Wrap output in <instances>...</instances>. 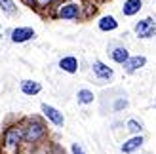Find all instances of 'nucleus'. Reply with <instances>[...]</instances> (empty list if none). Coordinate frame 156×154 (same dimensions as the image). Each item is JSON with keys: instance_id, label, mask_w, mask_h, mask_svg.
I'll use <instances>...</instances> for the list:
<instances>
[{"instance_id": "1a4fd4ad", "label": "nucleus", "mask_w": 156, "mask_h": 154, "mask_svg": "<svg viewBox=\"0 0 156 154\" xmlns=\"http://www.w3.org/2000/svg\"><path fill=\"white\" fill-rule=\"evenodd\" d=\"M143 67H147V57L145 55H129V59L122 65L126 74H135L137 71H141Z\"/></svg>"}, {"instance_id": "0eeeda50", "label": "nucleus", "mask_w": 156, "mask_h": 154, "mask_svg": "<svg viewBox=\"0 0 156 154\" xmlns=\"http://www.w3.org/2000/svg\"><path fill=\"white\" fill-rule=\"evenodd\" d=\"M90 68H91V74L95 76L99 82H108V80L114 78V68L108 67L105 61H101V59H93Z\"/></svg>"}, {"instance_id": "20e7f679", "label": "nucleus", "mask_w": 156, "mask_h": 154, "mask_svg": "<svg viewBox=\"0 0 156 154\" xmlns=\"http://www.w3.org/2000/svg\"><path fill=\"white\" fill-rule=\"evenodd\" d=\"M133 34L139 40H151L156 36V17L147 15V17L139 19L133 23Z\"/></svg>"}, {"instance_id": "f3484780", "label": "nucleus", "mask_w": 156, "mask_h": 154, "mask_svg": "<svg viewBox=\"0 0 156 154\" xmlns=\"http://www.w3.org/2000/svg\"><path fill=\"white\" fill-rule=\"evenodd\" d=\"M126 129H128L131 135H139V133H143L145 126H143V122H141V120H137V118H129V120L126 122Z\"/></svg>"}, {"instance_id": "f03ea898", "label": "nucleus", "mask_w": 156, "mask_h": 154, "mask_svg": "<svg viewBox=\"0 0 156 154\" xmlns=\"http://www.w3.org/2000/svg\"><path fill=\"white\" fill-rule=\"evenodd\" d=\"M21 128H23V143L33 147L38 141H42L46 137V122L40 116H29L21 122Z\"/></svg>"}, {"instance_id": "9d476101", "label": "nucleus", "mask_w": 156, "mask_h": 154, "mask_svg": "<svg viewBox=\"0 0 156 154\" xmlns=\"http://www.w3.org/2000/svg\"><path fill=\"white\" fill-rule=\"evenodd\" d=\"M143 143H145V137H143V133H139V135H131L129 139H126V141L122 143L120 150H122L124 154H135L139 149L143 147Z\"/></svg>"}, {"instance_id": "b1692460", "label": "nucleus", "mask_w": 156, "mask_h": 154, "mask_svg": "<svg viewBox=\"0 0 156 154\" xmlns=\"http://www.w3.org/2000/svg\"><path fill=\"white\" fill-rule=\"evenodd\" d=\"M154 2H156V0H154Z\"/></svg>"}, {"instance_id": "ddd939ff", "label": "nucleus", "mask_w": 156, "mask_h": 154, "mask_svg": "<svg viewBox=\"0 0 156 154\" xmlns=\"http://www.w3.org/2000/svg\"><path fill=\"white\" fill-rule=\"evenodd\" d=\"M97 29L101 33H114V30L118 29V19H116L114 15H111V13L101 15L97 19Z\"/></svg>"}, {"instance_id": "423d86ee", "label": "nucleus", "mask_w": 156, "mask_h": 154, "mask_svg": "<svg viewBox=\"0 0 156 154\" xmlns=\"http://www.w3.org/2000/svg\"><path fill=\"white\" fill-rule=\"evenodd\" d=\"M8 38H10L12 44H25L36 38V33L33 27H13L10 33H8Z\"/></svg>"}, {"instance_id": "4468645a", "label": "nucleus", "mask_w": 156, "mask_h": 154, "mask_svg": "<svg viewBox=\"0 0 156 154\" xmlns=\"http://www.w3.org/2000/svg\"><path fill=\"white\" fill-rule=\"evenodd\" d=\"M19 89H21L23 95L34 97V95H38V93L42 91V84L36 82V80H21V82H19Z\"/></svg>"}, {"instance_id": "2eb2a0df", "label": "nucleus", "mask_w": 156, "mask_h": 154, "mask_svg": "<svg viewBox=\"0 0 156 154\" xmlns=\"http://www.w3.org/2000/svg\"><path fill=\"white\" fill-rule=\"evenodd\" d=\"M0 12L4 15H10V17H15L19 15V8L15 0H0Z\"/></svg>"}, {"instance_id": "39448f33", "label": "nucleus", "mask_w": 156, "mask_h": 154, "mask_svg": "<svg viewBox=\"0 0 156 154\" xmlns=\"http://www.w3.org/2000/svg\"><path fill=\"white\" fill-rule=\"evenodd\" d=\"M40 110H42L44 120H48L51 126H55V128H63L65 126V114L61 112L57 107L48 105V103H42L40 105Z\"/></svg>"}, {"instance_id": "412c9836", "label": "nucleus", "mask_w": 156, "mask_h": 154, "mask_svg": "<svg viewBox=\"0 0 156 154\" xmlns=\"http://www.w3.org/2000/svg\"><path fill=\"white\" fill-rule=\"evenodd\" d=\"M21 2L25 4V6H29V8H33V6H34V0H21Z\"/></svg>"}, {"instance_id": "dca6fc26", "label": "nucleus", "mask_w": 156, "mask_h": 154, "mask_svg": "<svg viewBox=\"0 0 156 154\" xmlns=\"http://www.w3.org/2000/svg\"><path fill=\"white\" fill-rule=\"evenodd\" d=\"M93 101H95V95H93V91L88 89V88H82L76 91V103L78 105H91Z\"/></svg>"}, {"instance_id": "f8f14e48", "label": "nucleus", "mask_w": 156, "mask_h": 154, "mask_svg": "<svg viewBox=\"0 0 156 154\" xmlns=\"http://www.w3.org/2000/svg\"><path fill=\"white\" fill-rule=\"evenodd\" d=\"M141 10H143V0H124L120 8L124 17H135Z\"/></svg>"}, {"instance_id": "9b49d317", "label": "nucleus", "mask_w": 156, "mask_h": 154, "mask_svg": "<svg viewBox=\"0 0 156 154\" xmlns=\"http://www.w3.org/2000/svg\"><path fill=\"white\" fill-rule=\"evenodd\" d=\"M57 67L67 74H76L78 68H80V61H78V57H74V55H63L57 61Z\"/></svg>"}, {"instance_id": "7ed1b4c3", "label": "nucleus", "mask_w": 156, "mask_h": 154, "mask_svg": "<svg viewBox=\"0 0 156 154\" xmlns=\"http://www.w3.org/2000/svg\"><path fill=\"white\" fill-rule=\"evenodd\" d=\"M23 145V128L21 124L8 126L0 139V154H19Z\"/></svg>"}, {"instance_id": "5701e85b", "label": "nucleus", "mask_w": 156, "mask_h": 154, "mask_svg": "<svg viewBox=\"0 0 156 154\" xmlns=\"http://www.w3.org/2000/svg\"><path fill=\"white\" fill-rule=\"evenodd\" d=\"M154 109H156V103H154Z\"/></svg>"}, {"instance_id": "aec40b11", "label": "nucleus", "mask_w": 156, "mask_h": 154, "mask_svg": "<svg viewBox=\"0 0 156 154\" xmlns=\"http://www.w3.org/2000/svg\"><path fill=\"white\" fill-rule=\"evenodd\" d=\"M71 154H86V150L82 149L80 143H73L71 145Z\"/></svg>"}, {"instance_id": "f257e3e1", "label": "nucleus", "mask_w": 156, "mask_h": 154, "mask_svg": "<svg viewBox=\"0 0 156 154\" xmlns=\"http://www.w3.org/2000/svg\"><path fill=\"white\" fill-rule=\"evenodd\" d=\"M50 15L59 21H80L86 17L82 0H59Z\"/></svg>"}, {"instance_id": "6e6552de", "label": "nucleus", "mask_w": 156, "mask_h": 154, "mask_svg": "<svg viewBox=\"0 0 156 154\" xmlns=\"http://www.w3.org/2000/svg\"><path fill=\"white\" fill-rule=\"evenodd\" d=\"M129 55L131 53L124 44H120V42H111L108 44V57H111L116 65H124L129 59Z\"/></svg>"}, {"instance_id": "a211bd4d", "label": "nucleus", "mask_w": 156, "mask_h": 154, "mask_svg": "<svg viewBox=\"0 0 156 154\" xmlns=\"http://www.w3.org/2000/svg\"><path fill=\"white\" fill-rule=\"evenodd\" d=\"M59 2V0H34V10H38V12H46V10H50V8H53Z\"/></svg>"}, {"instance_id": "6ab92c4d", "label": "nucleus", "mask_w": 156, "mask_h": 154, "mask_svg": "<svg viewBox=\"0 0 156 154\" xmlns=\"http://www.w3.org/2000/svg\"><path fill=\"white\" fill-rule=\"evenodd\" d=\"M128 105H129V101H128V97L126 95H122V97H118V101L114 103V112H120V110H124V109H128Z\"/></svg>"}, {"instance_id": "4be33fe9", "label": "nucleus", "mask_w": 156, "mask_h": 154, "mask_svg": "<svg viewBox=\"0 0 156 154\" xmlns=\"http://www.w3.org/2000/svg\"><path fill=\"white\" fill-rule=\"evenodd\" d=\"M0 29H2V21H0ZM0 38H2V33H0Z\"/></svg>"}]
</instances>
